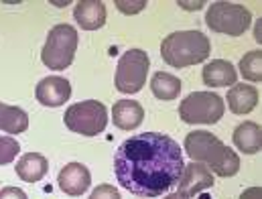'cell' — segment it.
<instances>
[{
    "label": "cell",
    "mask_w": 262,
    "mask_h": 199,
    "mask_svg": "<svg viewBox=\"0 0 262 199\" xmlns=\"http://www.w3.org/2000/svg\"><path fill=\"white\" fill-rule=\"evenodd\" d=\"M181 146L167 134L144 132L124 140L114 157L118 183L138 197H159L179 183Z\"/></svg>",
    "instance_id": "1"
},
{
    "label": "cell",
    "mask_w": 262,
    "mask_h": 199,
    "mask_svg": "<svg viewBox=\"0 0 262 199\" xmlns=\"http://www.w3.org/2000/svg\"><path fill=\"white\" fill-rule=\"evenodd\" d=\"M185 152L191 161L203 163L217 177H234L240 171V157L211 132L193 130L187 134Z\"/></svg>",
    "instance_id": "2"
},
{
    "label": "cell",
    "mask_w": 262,
    "mask_h": 199,
    "mask_svg": "<svg viewBox=\"0 0 262 199\" xmlns=\"http://www.w3.org/2000/svg\"><path fill=\"white\" fill-rule=\"evenodd\" d=\"M211 43L201 31H177L163 39L161 57L171 67H189L209 57Z\"/></svg>",
    "instance_id": "3"
},
{
    "label": "cell",
    "mask_w": 262,
    "mask_h": 199,
    "mask_svg": "<svg viewBox=\"0 0 262 199\" xmlns=\"http://www.w3.org/2000/svg\"><path fill=\"white\" fill-rule=\"evenodd\" d=\"M205 23L213 33L228 37H240L252 25V12L244 4L213 2L205 12Z\"/></svg>",
    "instance_id": "4"
},
{
    "label": "cell",
    "mask_w": 262,
    "mask_h": 199,
    "mask_svg": "<svg viewBox=\"0 0 262 199\" xmlns=\"http://www.w3.org/2000/svg\"><path fill=\"white\" fill-rule=\"evenodd\" d=\"M77 31L75 27L71 25H55L49 35H47V41L43 45V51H41V59L43 63L49 67V69H67V67L73 63V57H75V51H77Z\"/></svg>",
    "instance_id": "5"
},
{
    "label": "cell",
    "mask_w": 262,
    "mask_h": 199,
    "mask_svg": "<svg viewBox=\"0 0 262 199\" xmlns=\"http://www.w3.org/2000/svg\"><path fill=\"white\" fill-rule=\"evenodd\" d=\"M63 120L71 132L81 136H98L100 132H104L108 124V110L98 100H85L69 106Z\"/></svg>",
    "instance_id": "6"
},
{
    "label": "cell",
    "mask_w": 262,
    "mask_h": 199,
    "mask_svg": "<svg viewBox=\"0 0 262 199\" xmlns=\"http://www.w3.org/2000/svg\"><path fill=\"white\" fill-rule=\"evenodd\" d=\"M224 112V100L211 92H193L179 104V118L185 124H215Z\"/></svg>",
    "instance_id": "7"
},
{
    "label": "cell",
    "mask_w": 262,
    "mask_h": 199,
    "mask_svg": "<svg viewBox=\"0 0 262 199\" xmlns=\"http://www.w3.org/2000/svg\"><path fill=\"white\" fill-rule=\"evenodd\" d=\"M150 67L148 53L142 49L126 51L116 67V90L122 94H136L146 83V73Z\"/></svg>",
    "instance_id": "8"
},
{
    "label": "cell",
    "mask_w": 262,
    "mask_h": 199,
    "mask_svg": "<svg viewBox=\"0 0 262 199\" xmlns=\"http://www.w3.org/2000/svg\"><path fill=\"white\" fill-rule=\"evenodd\" d=\"M37 102L47 108H59L63 106L71 96V83L61 75H49L43 77L35 90Z\"/></svg>",
    "instance_id": "9"
},
{
    "label": "cell",
    "mask_w": 262,
    "mask_h": 199,
    "mask_svg": "<svg viewBox=\"0 0 262 199\" xmlns=\"http://www.w3.org/2000/svg\"><path fill=\"white\" fill-rule=\"evenodd\" d=\"M213 173L203 165L191 161L189 165L183 167V173L179 177V193H183L185 197H193L197 193L213 187Z\"/></svg>",
    "instance_id": "10"
},
{
    "label": "cell",
    "mask_w": 262,
    "mask_h": 199,
    "mask_svg": "<svg viewBox=\"0 0 262 199\" xmlns=\"http://www.w3.org/2000/svg\"><path fill=\"white\" fill-rule=\"evenodd\" d=\"M57 183L63 193L71 195V197H79L81 193H85L90 189V183H92L90 169L81 163H67L59 171Z\"/></svg>",
    "instance_id": "11"
},
{
    "label": "cell",
    "mask_w": 262,
    "mask_h": 199,
    "mask_svg": "<svg viewBox=\"0 0 262 199\" xmlns=\"http://www.w3.org/2000/svg\"><path fill=\"white\" fill-rule=\"evenodd\" d=\"M73 16L83 31H98L106 25V4L102 0H81L75 4Z\"/></svg>",
    "instance_id": "12"
},
{
    "label": "cell",
    "mask_w": 262,
    "mask_h": 199,
    "mask_svg": "<svg viewBox=\"0 0 262 199\" xmlns=\"http://www.w3.org/2000/svg\"><path fill=\"white\" fill-rule=\"evenodd\" d=\"M258 104V90L254 85H248V83H234L230 90H228V108L238 114V116H244V114H250Z\"/></svg>",
    "instance_id": "13"
},
{
    "label": "cell",
    "mask_w": 262,
    "mask_h": 199,
    "mask_svg": "<svg viewBox=\"0 0 262 199\" xmlns=\"http://www.w3.org/2000/svg\"><path fill=\"white\" fill-rule=\"evenodd\" d=\"M144 110L134 100H118L112 108V120L120 130H134L142 124Z\"/></svg>",
    "instance_id": "14"
},
{
    "label": "cell",
    "mask_w": 262,
    "mask_h": 199,
    "mask_svg": "<svg viewBox=\"0 0 262 199\" xmlns=\"http://www.w3.org/2000/svg\"><path fill=\"white\" fill-rule=\"evenodd\" d=\"M203 83L209 87H226L234 85L238 79V71L226 59H213L211 63L203 67Z\"/></svg>",
    "instance_id": "15"
},
{
    "label": "cell",
    "mask_w": 262,
    "mask_h": 199,
    "mask_svg": "<svg viewBox=\"0 0 262 199\" xmlns=\"http://www.w3.org/2000/svg\"><path fill=\"white\" fill-rule=\"evenodd\" d=\"M49 171V163L43 154L39 152H27L18 159L16 163V175L27 181V183H37L41 181Z\"/></svg>",
    "instance_id": "16"
},
{
    "label": "cell",
    "mask_w": 262,
    "mask_h": 199,
    "mask_svg": "<svg viewBox=\"0 0 262 199\" xmlns=\"http://www.w3.org/2000/svg\"><path fill=\"white\" fill-rule=\"evenodd\" d=\"M234 144L244 154H256L262 146V130L256 122H242L234 130Z\"/></svg>",
    "instance_id": "17"
},
{
    "label": "cell",
    "mask_w": 262,
    "mask_h": 199,
    "mask_svg": "<svg viewBox=\"0 0 262 199\" xmlns=\"http://www.w3.org/2000/svg\"><path fill=\"white\" fill-rule=\"evenodd\" d=\"M29 128V114L18 106L0 102V130L6 134H20Z\"/></svg>",
    "instance_id": "18"
},
{
    "label": "cell",
    "mask_w": 262,
    "mask_h": 199,
    "mask_svg": "<svg viewBox=\"0 0 262 199\" xmlns=\"http://www.w3.org/2000/svg\"><path fill=\"white\" fill-rule=\"evenodd\" d=\"M181 81L179 77L167 73V71H157L150 79V90L159 100H177L181 94Z\"/></svg>",
    "instance_id": "19"
},
{
    "label": "cell",
    "mask_w": 262,
    "mask_h": 199,
    "mask_svg": "<svg viewBox=\"0 0 262 199\" xmlns=\"http://www.w3.org/2000/svg\"><path fill=\"white\" fill-rule=\"evenodd\" d=\"M240 73L248 81L262 79V51H250L240 59Z\"/></svg>",
    "instance_id": "20"
},
{
    "label": "cell",
    "mask_w": 262,
    "mask_h": 199,
    "mask_svg": "<svg viewBox=\"0 0 262 199\" xmlns=\"http://www.w3.org/2000/svg\"><path fill=\"white\" fill-rule=\"evenodd\" d=\"M20 146L12 136H0V165H8L16 159Z\"/></svg>",
    "instance_id": "21"
},
{
    "label": "cell",
    "mask_w": 262,
    "mask_h": 199,
    "mask_svg": "<svg viewBox=\"0 0 262 199\" xmlns=\"http://www.w3.org/2000/svg\"><path fill=\"white\" fill-rule=\"evenodd\" d=\"M90 199H122V197H120V193H118V189H116L114 185L104 183V185H98V187L92 191Z\"/></svg>",
    "instance_id": "22"
},
{
    "label": "cell",
    "mask_w": 262,
    "mask_h": 199,
    "mask_svg": "<svg viewBox=\"0 0 262 199\" xmlns=\"http://www.w3.org/2000/svg\"><path fill=\"white\" fill-rule=\"evenodd\" d=\"M114 4H116V8H118L120 12H124V14H136V12L144 10L146 0H134V2H128V0H116Z\"/></svg>",
    "instance_id": "23"
},
{
    "label": "cell",
    "mask_w": 262,
    "mask_h": 199,
    "mask_svg": "<svg viewBox=\"0 0 262 199\" xmlns=\"http://www.w3.org/2000/svg\"><path fill=\"white\" fill-rule=\"evenodd\" d=\"M0 199H29L20 187H4L0 191Z\"/></svg>",
    "instance_id": "24"
},
{
    "label": "cell",
    "mask_w": 262,
    "mask_h": 199,
    "mask_svg": "<svg viewBox=\"0 0 262 199\" xmlns=\"http://www.w3.org/2000/svg\"><path fill=\"white\" fill-rule=\"evenodd\" d=\"M240 199H262V189L260 187H250L240 195Z\"/></svg>",
    "instance_id": "25"
},
{
    "label": "cell",
    "mask_w": 262,
    "mask_h": 199,
    "mask_svg": "<svg viewBox=\"0 0 262 199\" xmlns=\"http://www.w3.org/2000/svg\"><path fill=\"white\" fill-rule=\"evenodd\" d=\"M179 4H183L185 8H195V10H199V8H203L205 2H195V4H191V2H179Z\"/></svg>",
    "instance_id": "26"
},
{
    "label": "cell",
    "mask_w": 262,
    "mask_h": 199,
    "mask_svg": "<svg viewBox=\"0 0 262 199\" xmlns=\"http://www.w3.org/2000/svg\"><path fill=\"white\" fill-rule=\"evenodd\" d=\"M254 39L260 43L262 41V25L260 23H256V29H254Z\"/></svg>",
    "instance_id": "27"
},
{
    "label": "cell",
    "mask_w": 262,
    "mask_h": 199,
    "mask_svg": "<svg viewBox=\"0 0 262 199\" xmlns=\"http://www.w3.org/2000/svg\"><path fill=\"white\" fill-rule=\"evenodd\" d=\"M163 199H189V197H185L183 193H179V191H175V193H171V195H167V197H163Z\"/></svg>",
    "instance_id": "28"
}]
</instances>
